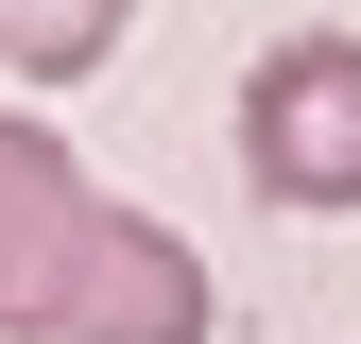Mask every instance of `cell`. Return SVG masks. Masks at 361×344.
<instances>
[{"instance_id":"obj_4","label":"cell","mask_w":361,"mask_h":344,"mask_svg":"<svg viewBox=\"0 0 361 344\" xmlns=\"http://www.w3.org/2000/svg\"><path fill=\"white\" fill-rule=\"evenodd\" d=\"M121 18H138V0H0V69H18V86H69V69L121 52Z\"/></svg>"},{"instance_id":"obj_3","label":"cell","mask_w":361,"mask_h":344,"mask_svg":"<svg viewBox=\"0 0 361 344\" xmlns=\"http://www.w3.org/2000/svg\"><path fill=\"white\" fill-rule=\"evenodd\" d=\"M69 344H207V258L155 224V207H104L86 224V293H69Z\"/></svg>"},{"instance_id":"obj_2","label":"cell","mask_w":361,"mask_h":344,"mask_svg":"<svg viewBox=\"0 0 361 344\" xmlns=\"http://www.w3.org/2000/svg\"><path fill=\"white\" fill-rule=\"evenodd\" d=\"M86 224H104V190L69 172V138L52 121H0V344H69Z\"/></svg>"},{"instance_id":"obj_1","label":"cell","mask_w":361,"mask_h":344,"mask_svg":"<svg viewBox=\"0 0 361 344\" xmlns=\"http://www.w3.org/2000/svg\"><path fill=\"white\" fill-rule=\"evenodd\" d=\"M241 172L276 207H361V35L310 18L241 69Z\"/></svg>"}]
</instances>
